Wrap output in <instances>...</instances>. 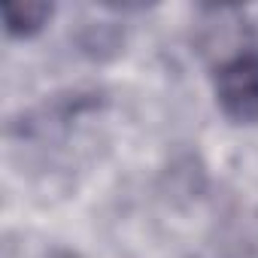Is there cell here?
<instances>
[{"label": "cell", "mask_w": 258, "mask_h": 258, "mask_svg": "<svg viewBox=\"0 0 258 258\" xmlns=\"http://www.w3.org/2000/svg\"><path fill=\"white\" fill-rule=\"evenodd\" d=\"M52 16L49 4H37V0H25V4H7L4 7V19H7V31L10 37H31L37 34L46 19Z\"/></svg>", "instance_id": "2"}, {"label": "cell", "mask_w": 258, "mask_h": 258, "mask_svg": "<svg viewBox=\"0 0 258 258\" xmlns=\"http://www.w3.org/2000/svg\"><path fill=\"white\" fill-rule=\"evenodd\" d=\"M216 97L228 118L258 121V52L237 55L219 67Z\"/></svg>", "instance_id": "1"}, {"label": "cell", "mask_w": 258, "mask_h": 258, "mask_svg": "<svg viewBox=\"0 0 258 258\" xmlns=\"http://www.w3.org/2000/svg\"><path fill=\"white\" fill-rule=\"evenodd\" d=\"M55 258H73V255H55Z\"/></svg>", "instance_id": "3"}]
</instances>
